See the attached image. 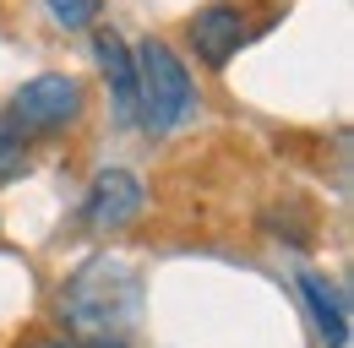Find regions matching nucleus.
<instances>
[{"mask_svg":"<svg viewBox=\"0 0 354 348\" xmlns=\"http://www.w3.org/2000/svg\"><path fill=\"white\" fill-rule=\"evenodd\" d=\"M93 55L109 77V93H115V120L120 126H136V55L126 49V39L115 28H98L93 33Z\"/></svg>","mask_w":354,"mask_h":348,"instance_id":"obj_6","label":"nucleus"},{"mask_svg":"<svg viewBox=\"0 0 354 348\" xmlns=\"http://www.w3.org/2000/svg\"><path fill=\"white\" fill-rule=\"evenodd\" d=\"M136 213H142V180L131 169H104L82 196V223L93 234H115L136 223Z\"/></svg>","mask_w":354,"mask_h":348,"instance_id":"obj_4","label":"nucleus"},{"mask_svg":"<svg viewBox=\"0 0 354 348\" xmlns=\"http://www.w3.org/2000/svg\"><path fill=\"white\" fill-rule=\"evenodd\" d=\"M22 348H71V338H33V343H22Z\"/></svg>","mask_w":354,"mask_h":348,"instance_id":"obj_10","label":"nucleus"},{"mask_svg":"<svg viewBox=\"0 0 354 348\" xmlns=\"http://www.w3.org/2000/svg\"><path fill=\"white\" fill-rule=\"evenodd\" d=\"M300 294H306L310 316H316V332L327 348H349V316H344V300L338 289L322 278V272H300Z\"/></svg>","mask_w":354,"mask_h":348,"instance_id":"obj_7","label":"nucleus"},{"mask_svg":"<svg viewBox=\"0 0 354 348\" xmlns=\"http://www.w3.org/2000/svg\"><path fill=\"white\" fill-rule=\"evenodd\" d=\"M17 174H28V147L11 126H0V180H17Z\"/></svg>","mask_w":354,"mask_h":348,"instance_id":"obj_9","label":"nucleus"},{"mask_svg":"<svg viewBox=\"0 0 354 348\" xmlns=\"http://www.w3.org/2000/svg\"><path fill=\"white\" fill-rule=\"evenodd\" d=\"M191 104H196V87L185 60L164 39H147L136 49V120L153 136H164L191 115Z\"/></svg>","mask_w":354,"mask_h":348,"instance_id":"obj_2","label":"nucleus"},{"mask_svg":"<svg viewBox=\"0 0 354 348\" xmlns=\"http://www.w3.org/2000/svg\"><path fill=\"white\" fill-rule=\"evenodd\" d=\"M60 316L71 348H131V332L142 321V278L126 261L98 256L60 289Z\"/></svg>","mask_w":354,"mask_h":348,"instance_id":"obj_1","label":"nucleus"},{"mask_svg":"<svg viewBox=\"0 0 354 348\" xmlns=\"http://www.w3.org/2000/svg\"><path fill=\"white\" fill-rule=\"evenodd\" d=\"M245 39H251V28H245V17H240L234 6H207V11L191 17V49H196L207 66H229Z\"/></svg>","mask_w":354,"mask_h":348,"instance_id":"obj_5","label":"nucleus"},{"mask_svg":"<svg viewBox=\"0 0 354 348\" xmlns=\"http://www.w3.org/2000/svg\"><path fill=\"white\" fill-rule=\"evenodd\" d=\"M82 104H88V93H82L77 77L44 71V77H33V82H22L11 93L6 126L17 130V136H55V130H71L82 120Z\"/></svg>","mask_w":354,"mask_h":348,"instance_id":"obj_3","label":"nucleus"},{"mask_svg":"<svg viewBox=\"0 0 354 348\" xmlns=\"http://www.w3.org/2000/svg\"><path fill=\"white\" fill-rule=\"evenodd\" d=\"M44 6H49V17H55L60 28H93L104 0H44Z\"/></svg>","mask_w":354,"mask_h":348,"instance_id":"obj_8","label":"nucleus"}]
</instances>
